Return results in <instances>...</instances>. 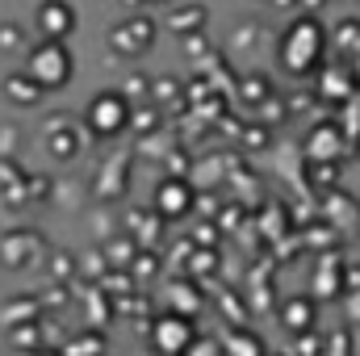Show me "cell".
I'll return each mask as SVG.
<instances>
[{
  "label": "cell",
  "mask_w": 360,
  "mask_h": 356,
  "mask_svg": "<svg viewBox=\"0 0 360 356\" xmlns=\"http://www.w3.org/2000/svg\"><path fill=\"white\" fill-rule=\"evenodd\" d=\"M344 130L340 126H331V122H323V126H314L310 130V139H306V155L310 160H319V164H335L340 155H344Z\"/></svg>",
  "instance_id": "5b68a950"
},
{
  "label": "cell",
  "mask_w": 360,
  "mask_h": 356,
  "mask_svg": "<svg viewBox=\"0 0 360 356\" xmlns=\"http://www.w3.org/2000/svg\"><path fill=\"white\" fill-rule=\"evenodd\" d=\"M155 205H160V214H168V218L184 214V210L193 205V189H188V180H164V184L155 189Z\"/></svg>",
  "instance_id": "ba28073f"
},
{
  "label": "cell",
  "mask_w": 360,
  "mask_h": 356,
  "mask_svg": "<svg viewBox=\"0 0 360 356\" xmlns=\"http://www.w3.org/2000/svg\"><path fill=\"white\" fill-rule=\"evenodd\" d=\"M340 272H344L340 265H327V260H323V268H319V293H327V289H331V293H340V289H344Z\"/></svg>",
  "instance_id": "7c38bea8"
},
{
  "label": "cell",
  "mask_w": 360,
  "mask_h": 356,
  "mask_svg": "<svg viewBox=\"0 0 360 356\" xmlns=\"http://www.w3.org/2000/svg\"><path fill=\"white\" fill-rule=\"evenodd\" d=\"M72 72H76V63H72L68 42H38V46L25 55V76H30L42 92L63 89V84L72 80Z\"/></svg>",
  "instance_id": "7a4b0ae2"
},
{
  "label": "cell",
  "mask_w": 360,
  "mask_h": 356,
  "mask_svg": "<svg viewBox=\"0 0 360 356\" xmlns=\"http://www.w3.org/2000/svg\"><path fill=\"white\" fill-rule=\"evenodd\" d=\"M84 122H89V130L96 139H113V134H122L126 126H130V101L122 96V92H96L89 101V113H84Z\"/></svg>",
  "instance_id": "3957f363"
},
{
  "label": "cell",
  "mask_w": 360,
  "mask_h": 356,
  "mask_svg": "<svg viewBox=\"0 0 360 356\" xmlns=\"http://www.w3.org/2000/svg\"><path fill=\"white\" fill-rule=\"evenodd\" d=\"M34 25H38L42 42H63L76 30V8L68 0H42L38 13H34Z\"/></svg>",
  "instance_id": "277c9868"
},
{
  "label": "cell",
  "mask_w": 360,
  "mask_h": 356,
  "mask_svg": "<svg viewBox=\"0 0 360 356\" xmlns=\"http://www.w3.org/2000/svg\"><path fill=\"white\" fill-rule=\"evenodd\" d=\"M4 89H8V96H17V101H38V96H42V89H38L25 72H21V76H8Z\"/></svg>",
  "instance_id": "8fae6325"
},
{
  "label": "cell",
  "mask_w": 360,
  "mask_h": 356,
  "mask_svg": "<svg viewBox=\"0 0 360 356\" xmlns=\"http://www.w3.org/2000/svg\"><path fill=\"white\" fill-rule=\"evenodd\" d=\"M188 344H193V323H188L184 314H164V319L155 323V348H160V352L180 356Z\"/></svg>",
  "instance_id": "8992f818"
},
{
  "label": "cell",
  "mask_w": 360,
  "mask_h": 356,
  "mask_svg": "<svg viewBox=\"0 0 360 356\" xmlns=\"http://www.w3.org/2000/svg\"><path fill=\"white\" fill-rule=\"evenodd\" d=\"M281 323H285L289 331H306V327L314 323V302H310V298H289L285 310H281Z\"/></svg>",
  "instance_id": "9c48e42d"
},
{
  "label": "cell",
  "mask_w": 360,
  "mask_h": 356,
  "mask_svg": "<svg viewBox=\"0 0 360 356\" xmlns=\"http://www.w3.org/2000/svg\"><path fill=\"white\" fill-rule=\"evenodd\" d=\"M344 76H348L344 68H327V72H323V80H319V84H323V96H331V92L348 96V92L356 89V80H344Z\"/></svg>",
  "instance_id": "30bf717a"
},
{
  "label": "cell",
  "mask_w": 360,
  "mask_h": 356,
  "mask_svg": "<svg viewBox=\"0 0 360 356\" xmlns=\"http://www.w3.org/2000/svg\"><path fill=\"white\" fill-rule=\"evenodd\" d=\"M348 306H352V319H356V323H360V293H356V298H352V302H348Z\"/></svg>",
  "instance_id": "5bb4252c"
},
{
  "label": "cell",
  "mask_w": 360,
  "mask_h": 356,
  "mask_svg": "<svg viewBox=\"0 0 360 356\" xmlns=\"http://www.w3.org/2000/svg\"><path fill=\"white\" fill-rule=\"evenodd\" d=\"M151 38H155V25L147 17H134V21H126V25H117L109 34V42H113L117 55H139V51L151 46Z\"/></svg>",
  "instance_id": "52a82bcc"
},
{
  "label": "cell",
  "mask_w": 360,
  "mask_h": 356,
  "mask_svg": "<svg viewBox=\"0 0 360 356\" xmlns=\"http://www.w3.org/2000/svg\"><path fill=\"white\" fill-rule=\"evenodd\" d=\"M356 92H360V89H356Z\"/></svg>",
  "instance_id": "9a60e30c"
},
{
  "label": "cell",
  "mask_w": 360,
  "mask_h": 356,
  "mask_svg": "<svg viewBox=\"0 0 360 356\" xmlns=\"http://www.w3.org/2000/svg\"><path fill=\"white\" fill-rule=\"evenodd\" d=\"M21 46V30L17 25H0V51H13Z\"/></svg>",
  "instance_id": "4fadbf2b"
},
{
  "label": "cell",
  "mask_w": 360,
  "mask_h": 356,
  "mask_svg": "<svg viewBox=\"0 0 360 356\" xmlns=\"http://www.w3.org/2000/svg\"><path fill=\"white\" fill-rule=\"evenodd\" d=\"M323 55H327V34H323V25L314 17H302V21H293L285 30V38H281V63H285V72L306 76V72H314L323 63Z\"/></svg>",
  "instance_id": "6da1fadb"
}]
</instances>
